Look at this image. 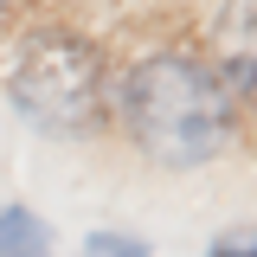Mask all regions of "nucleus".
Masks as SVG:
<instances>
[{
    "mask_svg": "<svg viewBox=\"0 0 257 257\" xmlns=\"http://www.w3.org/2000/svg\"><path fill=\"white\" fill-rule=\"evenodd\" d=\"M116 109L128 142L161 167H199L231 142V90L206 58L193 52H148L116 84Z\"/></svg>",
    "mask_w": 257,
    "mask_h": 257,
    "instance_id": "obj_1",
    "label": "nucleus"
},
{
    "mask_svg": "<svg viewBox=\"0 0 257 257\" xmlns=\"http://www.w3.org/2000/svg\"><path fill=\"white\" fill-rule=\"evenodd\" d=\"M7 96L45 135H77L103 116V96H109L103 52L77 32H32L7 71Z\"/></svg>",
    "mask_w": 257,
    "mask_h": 257,
    "instance_id": "obj_2",
    "label": "nucleus"
},
{
    "mask_svg": "<svg viewBox=\"0 0 257 257\" xmlns=\"http://www.w3.org/2000/svg\"><path fill=\"white\" fill-rule=\"evenodd\" d=\"M212 71L225 90L257 103V0H225L212 20Z\"/></svg>",
    "mask_w": 257,
    "mask_h": 257,
    "instance_id": "obj_3",
    "label": "nucleus"
},
{
    "mask_svg": "<svg viewBox=\"0 0 257 257\" xmlns=\"http://www.w3.org/2000/svg\"><path fill=\"white\" fill-rule=\"evenodd\" d=\"M45 251H52L45 219L26 206H0V257H45Z\"/></svg>",
    "mask_w": 257,
    "mask_h": 257,
    "instance_id": "obj_4",
    "label": "nucleus"
},
{
    "mask_svg": "<svg viewBox=\"0 0 257 257\" xmlns=\"http://www.w3.org/2000/svg\"><path fill=\"white\" fill-rule=\"evenodd\" d=\"M84 257H148V244L142 238H122V231H90Z\"/></svg>",
    "mask_w": 257,
    "mask_h": 257,
    "instance_id": "obj_5",
    "label": "nucleus"
},
{
    "mask_svg": "<svg viewBox=\"0 0 257 257\" xmlns=\"http://www.w3.org/2000/svg\"><path fill=\"white\" fill-rule=\"evenodd\" d=\"M206 257H257V231H219Z\"/></svg>",
    "mask_w": 257,
    "mask_h": 257,
    "instance_id": "obj_6",
    "label": "nucleus"
},
{
    "mask_svg": "<svg viewBox=\"0 0 257 257\" xmlns=\"http://www.w3.org/2000/svg\"><path fill=\"white\" fill-rule=\"evenodd\" d=\"M7 7H13V0H0V13H7Z\"/></svg>",
    "mask_w": 257,
    "mask_h": 257,
    "instance_id": "obj_7",
    "label": "nucleus"
}]
</instances>
